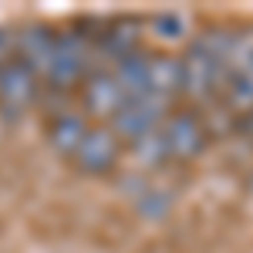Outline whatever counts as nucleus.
Returning <instances> with one entry per match:
<instances>
[{"label":"nucleus","instance_id":"nucleus-8","mask_svg":"<svg viewBox=\"0 0 253 253\" xmlns=\"http://www.w3.org/2000/svg\"><path fill=\"white\" fill-rule=\"evenodd\" d=\"M51 54H54V27H47V24H27V27L17 31L14 58L20 64H27L41 78V84L47 81V71H51Z\"/></svg>","mask_w":253,"mask_h":253},{"label":"nucleus","instance_id":"nucleus-3","mask_svg":"<svg viewBox=\"0 0 253 253\" xmlns=\"http://www.w3.org/2000/svg\"><path fill=\"white\" fill-rule=\"evenodd\" d=\"M169 112H172V98H159L152 91H145L138 98H125L122 108L112 115L108 128L115 132L118 142H135V138L162 128V122L169 118Z\"/></svg>","mask_w":253,"mask_h":253},{"label":"nucleus","instance_id":"nucleus-16","mask_svg":"<svg viewBox=\"0 0 253 253\" xmlns=\"http://www.w3.org/2000/svg\"><path fill=\"white\" fill-rule=\"evenodd\" d=\"M169 203H172V199L162 193V189H145V196L138 199V210L145 216H152V219H159V216L169 213Z\"/></svg>","mask_w":253,"mask_h":253},{"label":"nucleus","instance_id":"nucleus-10","mask_svg":"<svg viewBox=\"0 0 253 253\" xmlns=\"http://www.w3.org/2000/svg\"><path fill=\"white\" fill-rule=\"evenodd\" d=\"M84 132H88V118L81 115V112H71V108H58V112H51L47 138H51L54 152H61L64 159L75 156V149L81 145Z\"/></svg>","mask_w":253,"mask_h":253},{"label":"nucleus","instance_id":"nucleus-2","mask_svg":"<svg viewBox=\"0 0 253 253\" xmlns=\"http://www.w3.org/2000/svg\"><path fill=\"white\" fill-rule=\"evenodd\" d=\"M91 71H95V31H84L81 20L64 31H54V54H51V71L44 88L68 95L71 88H81Z\"/></svg>","mask_w":253,"mask_h":253},{"label":"nucleus","instance_id":"nucleus-13","mask_svg":"<svg viewBox=\"0 0 253 253\" xmlns=\"http://www.w3.org/2000/svg\"><path fill=\"white\" fill-rule=\"evenodd\" d=\"M253 68V27H240L230 38V47H226V61H223V71H226V81L240 78L243 71ZM226 88V84H223Z\"/></svg>","mask_w":253,"mask_h":253},{"label":"nucleus","instance_id":"nucleus-12","mask_svg":"<svg viewBox=\"0 0 253 253\" xmlns=\"http://www.w3.org/2000/svg\"><path fill=\"white\" fill-rule=\"evenodd\" d=\"M149 58H152V54L135 51V54L115 61V64L108 68L125 98H138V95H145V91H149Z\"/></svg>","mask_w":253,"mask_h":253},{"label":"nucleus","instance_id":"nucleus-9","mask_svg":"<svg viewBox=\"0 0 253 253\" xmlns=\"http://www.w3.org/2000/svg\"><path fill=\"white\" fill-rule=\"evenodd\" d=\"M122 101H125V95L115 84L108 68H95L84 78V84H81V108H84V115H91V118L112 122V115L122 108Z\"/></svg>","mask_w":253,"mask_h":253},{"label":"nucleus","instance_id":"nucleus-15","mask_svg":"<svg viewBox=\"0 0 253 253\" xmlns=\"http://www.w3.org/2000/svg\"><path fill=\"white\" fill-rule=\"evenodd\" d=\"M128 149H132L135 162H142V166H162V162H169V152H166V142H162L159 128L135 138V142H128Z\"/></svg>","mask_w":253,"mask_h":253},{"label":"nucleus","instance_id":"nucleus-17","mask_svg":"<svg viewBox=\"0 0 253 253\" xmlns=\"http://www.w3.org/2000/svg\"><path fill=\"white\" fill-rule=\"evenodd\" d=\"M14 41H17V31H10V27H0V68L14 61Z\"/></svg>","mask_w":253,"mask_h":253},{"label":"nucleus","instance_id":"nucleus-11","mask_svg":"<svg viewBox=\"0 0 253 253\" xmlns=\"http://www.w3.org/2000/svg\"><path fill=\"white\" fill-rule=\"evenodd\" d=\"M149 91L159 98L182 95V58L179 54H152L149 58Z\"/></svg>","mask_w":253,"mask_h":253},{"label":"nucleus","instance_id":"nucleus-5","mask_svg":"<svg viewBox=\"0 0 253 253\" xmlns=\"http://www.w3.org/2000/svg\"><path fill=\"white\" fill-rule=\"evenodd\" d=\"M142 27H145V20H138V17L98 20V27H95V68H98V61L115 64V61L142 51L138 47L142 44V34H145Z\"/></svg>","mask_w":253,"mask_h":253},{"label":"nucleus","instance_id":"nucleus-18","mask_svg":"<svg viewBox=\"0 0 253 253\" xmlns=\"http://www.w3.org/2000/svg\"><path fill=\"white\" fill-rule=\"evenodd\" d=\"M250 189H253V175H250Z\"/></svg>","mask_w":253,"mask_h":253},{"label":"nucleus","instance_id":"nucleus-4","mask_svg":"<svg viewBox=\"0 0 253 253\" xmlns=\"http://www.w3.org/2000/svg\"><path fill=\"white\" fill-rule=\"evenodd\" d=\"M162 142H166V152L175 162H189L196 159L206 142H210V128L206 122L196 115L193 108H182V112H169V118L162 122Z\"/></svg>","mask_w":253,"mask_h":253},{"label":"nucleus","instance_id":"nucleus-14","mask_svg":"<svg viewBox=\"0 0 253 253\" xmlns=\"http://www.w3.org/2000/svg\"><path fill=\"white\" fill-rule=\"evenodd\" d=\"M149 27H152V34H156L159 41L189 38V17L179 14V10H162V14H156V17L149 20Z\"/></svg>","mask_w":253,"mask_h":253},{"label":"nucleus","instance_id":"nucleus-6","mask_svg":"<svg viewBox=\"0 0 253 253\" xmlns=\"http://www.w3.org/2000/svg\"><path fill=\"white\" fill-rule=\"evenodd\" d=\"M41 98V78L20 64L17 58L0 68V112L7 118H20Z\"/></svg>","mask_w":253,"mask_h":253},{"label":"nucleus","instance_id":"nucleus-1","mask_svg":"<svg viewBox=\"0 0 253 253\" xmlns=\"http://www.w3.org/2000/svg\"><path fill=\"white\" fill-rule=\"evenodd\" d=\"M230 38H233V27L216 24L210 31H199L189 41V47L182 54V95L193 105H206L223 95V84H226L223 61H226Z\"/></svg>","mask_w":253,"mask_h":253},{"label":"nucleus","instance_id":"nucleus-7","mask_svg":"<svg viewBox=\"0 0 253 253\" xmlns=\"http://www.w3.org/2000/svg\"><path fill=\"white\" fill-rule=\"evenodd\" d=\"M118 152H122V142L115 138V132L108 125H88V132L81 138V145L75 149L71 162L88 175H105L115 169Z\"/></svg>","mask_w":253,"mask_h":253}]
</instances>
